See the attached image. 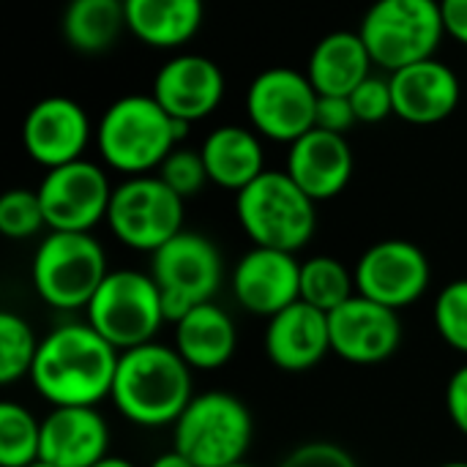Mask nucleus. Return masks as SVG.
I'll return each mask as SVG.
<instances>
[{
  "mask_svg": "<svg viewBox=\"0 0 467 467\" xmlns=\"http://www.w3.org/2000/svg\"><path fill=\"white\" fill-rule=\"evenodd\" d=\"M118 358L90 323L68 320L41 339L27 380L52 408H96L112 394Z\"/></svg>",
  "mask_w": 467,
  "mask_h": 467,
  "instance_id": "f257e3e1",
  "label": "nucleus"
},
{
  "mask_svg": "<svg viewBox=\"0 0 467 467\" xmlns=\"http://www.w3.org/2000/svg\"><path fill=\"white\" fill-rule=\"evenodd\" d=\"M192 397V367L175 348L148 342L120 353L109 400L134 427L159 430L175 424Z\"/></svg>",
  "mask_w": 467,
  "mask_h": 467,
  "instance_id": "f03ea898",
  "label": "nucleus"
},
{
  "mask_svg": "<svg viewBox=\"0 0 467 467\" xmlns=\"http://www.w3.org/2000/svg\"><path fill=\"white\" fill-rule=\"evenodd\" d=\"M186 134L189 123L170 118L153 96L131 93L104 109L96 126V148L101 161L126 178L153 175Z\"/></svg>",
  "mask_w": 467,
  "mask_h": 467,
  "instance_id": "7ed1b4c3",
  "label": "nucleus"
},
{
  "mask_svg": "<svg viewBox=\"0 0 467 467\" xmlns=\"http://www.w3.org/2000/svg\"><path fill=\"white\" fill-rule=\"evenodd\" d=\"M317 202L285 172L265 170L235 194V216L254 246L301 252L317 230Z\"/></svg>",
  "mask_w": 467,
  "mask_h": 467,
  "instance_id": "20e7f679",
  "label": "nucleus"
},
{
  "mask_svg": "<svg viewBox=\"0 0 467 467\" xmlns=\"http://www.w3.org/2000/svg\"><path fill=\"white\" fill-rule=\"evenodd\" d=\"M254 441V419L244 400L230 391L194 394L172 424V449L197 467L246 462Z\"/></svg>",
  "mask_w": 467,
  "mask_h": 467,
  "instance_id": "39448f33",
  "label": "nucleus"
},
{
  "mask_svg": "<svg viewBox=\"0 0 467 467\" xmlns=\"http://www.w3.org/2000/svg\"><path fill=\"white\" fill-rule=\"evenodd\" d=\"M107 274L104 246L90 233L49 230L30 263L36 296L57 312L88 309Z\"/></svg>",
  "mask_w": 467,
  "mask_h": 467,
  "instance_id": "423d86ee",
  "label": "nucleus"
},
{
  "mask_svg": "<svg viewBox=\"0 0 467 467\" xmlns=\"http://www.w3.org/2000/svg\"><path fill=\"white\" fill-rule=\"evenodd\" d=\"M358 33L375 66L389 74L430 60L446 38L441 0H375Z\"/></svg>",
  "mask_w": 467,
  "mask_h": 467,
  "instance_id": "0eeeda50",
  "label": "nucleus"
},
{
  "mask_svg": "<svg viewBox=\"0 0 467 467\" xmlns=\"http://www.w3.org/2000/svg\"><path fill=\"white\" fill-rule=\"evenodd\" d=\"M85 323H90L120 353L156 342L167 315L150 271H109L85 309Z\"/></svg>",
  "mask_w": 467,
  "mask_h": 467,
  "instance_id": "6e6552de",
  "label": "nucleus"
},
{
  "mask_svg": "<svg viewBox=\"0 0 467 467\" xmlns=\"http://www.w3.org/2000/svg\"><path fill=\"white\" fill-rule=\"evenodd\" d=\"M150 276L159 285L167 323H178L189 309L216 298L224 282L219 246L192 230H181L150 254Z\"/></svg>",
  "mask_w": 467,
  "mask_h": 467,
  "instance_id": "1a4fd4ad",
  "label": "nucleus"
},
{
  "mask_svg": "<svg viewBox=\"0 0 467 467\" xmlns=\"http://www.w3.org/2000/svg\"><path fill=\"white\" fill-rule=\"evenodd\" d=\"M107 224L134 252L153 254L183 230V197L159 175H134L112 189Z\"/></svg>",
  "mask_w": 467,
  "mask_h": 467,
  "instance_id": "9d476101",
  "label": "nucleus"
},
{
  "mask_svg": "<svg viewBox=\"0 0 467 467\" xmlns=\"http://www.w3.org/2000/svg\"><path fill=\"white\" fill-rule=\"evenodd\" d=\"M317 99L320 93L306 74L274 66L252 79L246 90V115L260 137L293 145L315 129Z\"/></svg>",
  "mask_w": 467,
  "mask_h": 467,
  "instance_id": "9b49d317",
  "label": "nucleus"
},
{
  "mask_svg": "<svg viewBox=\"0 0 467 467\" xmlns=\"http://www.w3.org/2000/svg\"><path fill=\"white\" fill-rule=\"evenodd\" d=\"M112 189L104 167L88 159L47 170L36 189L47 230L90 233L99 222H107Z\"/></svg>",
  "mask_w": 467,
  "mask_h": 467,
  "instance_id": "f8f14e48",
  "label": "nucleus"
},
{
  "mask_svg": "<svg viewBox=\"0 0 467 467\" xmlns=\"http://www.w3.org/2000/svg\"><path fill=\"white\" fill-rule=\"evenodd\" d=\"M353 274L358 296L394 312L421 301L432 282L430 257L405 238H386L364 249Z\"/></svg>",
  "mask_w": 467,
  "mask_h": 467,
  "instance_id": "ddd939ff",
  "label": "nucleus"
},
{
  "mask_svg": "<svg viewBox=\"0 0 467 467\" xmlns=\"http://www.w3.org/2000/svg\"><path fill=\"white\" fill-rule=\"evenodd\" d=\"M328 334L337 358L356 367H375L400 350L402 323L400 312L356 293L339 309L328 312Z\"/></svg>",
  "mask_w": 467,
  "mask_h": 467,
  "instance_id": "4468645a",
  "label": "nucleus"
},
{
  "mask_svg": "<svg viewBox=\"0 0 467 467\" xmlns=\"http://www.w3.org/2000/svg\"><path fill=\"white\" fill-rule=\"evenodd\" d=\"M96 140V129L82 104L66 96H47L36 101L22 120L25 153L44 170L79 161Z\"/></svg>",
  "mask_w": 467,
  "mask_h": 467,
  "instance_id": "2eb2a0df",
  "label": "nucleus"
},
{
  "mask_svg": "<svg viewBox=\"0 0 467 467\" xmlns=\"http://www.w3.org/2000/svg\"><path fill=\"white\" fill-rule=\"evenodd\" d=\"M230 287L244 312L271 320L301 301V263L290 252L254 246L235 263Z\"/></svg>",
  "mask_w": 467,
  "mask_h": 467,
  "instance_id": "dca6fc26",
  "label": "nucleus"
},
{
  "mask_svg": "<svg viewBox=\"0 0 467 467\" xmlns=\"http://www.w3.org/2000/svg\"><path fill=\"white\" fill-rule=\"evenodd\" d=\"M224 74L219 63L205 55L183 52L170 57L153 77L150 96L164 112L183 123H197L216 112L224 99Z\"/></svg>",
  "mask_w": 467,
  "mask_h": 467,
  "instance_id": "f3484780",
  "label": "nucleus"
},
{
  "mask_svg": "<svg viewBox=\"0 0 467 467\" xmlns=\"http://www.w3.org/2000/svg\"><path fill=\"white\" fill-rule=\"evenodd\" d=\"M389 79L394 93V115L413 126H432L446 120L462 99L457 71L438 57L405 66L389 74Z\"/></svg>",
  "mask_w": 467,
  "mask_h": 467,
  "instance_id": "a211bd4d",
  "label": "nucleus"
},
{
  "mask_svg": "<svg viewBox=\"0 0 467 467\" xmlns=\"http://www.w3.org/2000/svg\"><path fill=\"white\" fill-rule=\"evenodd\" d=\"M353 164V150L345 134L312 129L290 145L285 172L315 202H326L348 189Z\"/></svg>",
  "mask_w": 467,
  "mask_h": 467,
  "instance_id": "6ab92c4d",
  "label": "nucleus"
},
{
  "mask_svg": "<svg viewBox=\"0 0 467 467\" xmlns=\"http://www.w3.org/2000/svg\"><path fill=\"white\" fill-rule=\"evenodd\" d=\"M265 356L282 372H309L331 353L328 315L296 301L265 326Z\"/></svg>",
  "mask_w": 467,
  "mask_h": 467,
  "instance_id": "aec40b11",
  "label": "nucleus"
},
{
  "mask_svg": "<svg viewBox=\"0 0 467 467\" xmlns=\"http://www.w3.org/2000/svg\"><path fill=\"white\" fill-rule=\"evenodd\" d=\"M109 427L96 408H52L41 421V460L93 467L109 454Z\"/></svg>",
  "mask_w": 467,
  "mask_h": 467,
  "instance_id": "412c9836",
  "label": "nucleus"
},
{
  "mask_svg": "<svg viewBox=\"0 0 467 467\" xmlns=\"http://www.w3.org/2000/svg\"><path fill=\"white\" fill-rule=\"evenodd\" d=\"M175 326L172 348L192 372H216L230 364L238 350V328L227 309L216 301L189 309Z\"/></svg>",
  "mask_w": 467,
  "mask_h": 467,
  "instance_id": "4be33fe9",
  "label": "nucleus"
},
{
  "mask_svg": "<svg viewBox=\"0 0 467 467\" xmlns=\"http://www.w3.org/2000/svg\"><path fill=\"white\" fill-rule=\"evenodd\" d=\"M372 66L358 30H334L315 44L304 74L320 96H350L372 74Z\"/></svg>",
  "mask_w": 467,
  "mask_h": 467,
  "instance_id": "5701e85b",
  "label": "nucleus"
},
{
  "mask_svg": "<svg viewBox=\"0 0 467 467\" xmlns=\"http://www.w3.org/2000/svg\"><path fill=\"white\" fill-rule=\"evenodd\" d=\"M200 153L211 183L235 194L265 172V150L254 129L219 126L202 140Z\"/></svg>",
  "mask_w": 467,
  "mask_h": 467,
  "instance_id": "b1692460",
  "label": "nucleus"
},
{
  "mask_svg": "<svg viewBox=\"0 0 467 467\" xmlns=\"http://www.w3.org/2000/svg\"><path fill=\"white\" fill-rule=\"evenodd\" d=\"M126 27L137 41L153 49H178L189 44L205 16L202 0H123Z\"/></svg>",
  "mask_w": 467,
  "mask_h": 467,
  "instance_id": "393cba45",
  "label": "nucleus"
},
{
  "mask_svg": "<svg viewBox=\"0 0 467 467\" xmlns=\"http://www.w3.org/2000/svg\"><path fill=\"white\" fill-rule=\"evenodd\" d=\"M60 27L71 49L99 55L109 49L126 27L123 0H68Z\"/></svg>",
  "mask_w": 467,
  "mask_h": 467,
  "instance_id": "a878e982",
  "label": "nucleus"
},
{
  "mask_svg": "<svg viewBox=\"0 0 467 467\" xmlns=\"http://www.w3.org/2000/svg\"><path fill=\"white\" fill-rule=\"evenodd\" d=\"M356 296V274L337 257L315 254L301 263V301L320 312H334Z\"/></svg>",
  "mask_w": 467,
  "mask_h": 467,
  "instance_id": "bb28decb",
  "label": "nucleus"
},
{
  "mask_svg": "<svg viewBox=\"0 0 467 467\" xmlns=\"http://www.w3.org/2000/svg\"><path fill=\"white\" fill-rule=\"evenodd\" d=\"M41 460V421L16 402L0 405V465L27 467Z\"/></svg>",
  "mask_w": 467,
  "mask_h": 467,
  "instance_id": "cd10ccee",
  "label": "nucleus"
},
{
  "mask_svg": "<svg viewBox=\"0 0 467 467\" xmlns=\"http://www.w3.org/2000/svg\"><path fill=\"white\" fill-rule=\"evenodd\" d=\"M41 339L16 312L0 315V383L11 386L30 375Z\"/></svg>",
  "mask_w": 467,
  "mask_h": 467,
  "instance_id": "c85d7f7f",
  "label": "nucleus"
},
{
  "mask_svg": "<svg viewBox=\"0 0 467 467\" xmlns=\"http://www.w3.org/2000/svg\"><path fill=\"white\" fill-rule=\"evenodd\" d=\"M432 320L438 337L451 350L467 356V279H454L441 287L432 306Z\"/></svg>",
  "mask_w": 467,
  "mask_h": 467,
  "instance_id": "c756f323",
  "label": "nucleus"
},
{
  "mask_svg": "<svg viewBox=\"0 0 467 467\" xmlns=\"http://www.w3.org/2000/svg\"><path fill=\"white\" fill-rule=\"evenodd\" d=\"M47 227L38 192L11 189L0 197V233L11 241H27Z\"/></svg>",
  "mask_w": 467,
  "mask_h": 467,
  "instance_id": "7c9ffc66",
  "label": "nucleus"
},
{
  "mask_svg": "<svg viewBox=\"0 0 467 467\" xmlns=\"http://www.w3.org/2000/svg\"><path fill=\"white\" fill-rule=\"evenodd\" d=\"M156 172L183 200L200 194L205 189V183H211L208 170H205V161H202V153L200 150H192V148H181V145L164 159V164Z\"/></svg>",
  "mask_w": 467,
  "mask_h": 467,
  "instance_id": "2f4dec72",
  "label": "nucleus"
},
{
  "mask_svg": "<svg viewBox=\"0 0 467 467\" xmlns=\"http://www.w3.org/2000/svg\"><path fill=\"white\" fill-rule=\"evenodd\" d=\"M353 112L358 123H380L389 115H394V93H391V79L369 74L353 93H350Z\"/></svg>",
  "mask_w": 467,
  "mask_h": 467,
  "instance_id": "473e14b6",
  "label": "nucleus"
},
{
  "mask_svg": "<svg viewBox=\"0 0 467 467\" xmlns=\"http://www.w3.org/2000/svg\"><path fill=\"white\" fill-rule=\"evenodd\" d=\"M276 467H358L356 457L331 441H309L296 446Z\"/></svg>",
  "mask_w": 467,
  "mask_h": 467,
  "instance_id": "72a5a7b5",
  "label": "nucleus"
},
{
  "mask_svg": "<svg viewBox=\"0 0 467 467\" xmlns=\"http://www.w3.org/2000/svg\"><path fill=\"white\" fill-rule=\"evenodd\" d=\"M358 123L350 96H320L317 99V115L315 129H326L334 134H348Z\"/></svg>",
  "mask_w": 467,
  "mask_h": 467,
  "instance_id": "f704fd0d",
  "label": "nucleus"
},
{
  "mask_svg": "<svg viewBox=\"0 0 467 467\" xmlns=\"http://www.w3.org/2000/svg\"><path fill=\"white\" fill-rule=\"evenodd\" d=\"M446 413L454 430L467 438V364L454 369L446 383Z\"/></svg>",
  "mask_w": 467,
  "mask_h": 467,
  "instance_id": "c9c22d12",
  "label": "nucleus"
},
{
  "mask_svg": "<svg viewBox=\"0 0 467 467\" xmlns=\"http://www.w3.org/2000/svg\"><path fill=\"white\" fill-rule=\"evenodd\" d=\"M446 36L467 47V0H441Z\"/></svg>",
  "mask_w": 467,
  "mask_h": 467,
  "instance_id": "e433bc0d",
  "label": "nucleus"
},
{
  "mask_svg": "<svg viewBox=\"0 0 467 467\" xmlns=\"http://www.w3.org/2000/svg\"><path fill=\"white\" fill-rule=\"evenodd\" d=\"M148 467H197L192 460H186L178 449H172V451H164V454H159L153 462Z\"/></svg>",
  "mask_w": 467,
  "mask_h": 467,
  "instance_id": "4c0bfd02",
  "label": "nucleus"
},
{
  "mask_svg": "<svg viewBox=\"0 0 467 467\" xmlns=\"http://www.w3.org/2000/svg\"><path fill=\"white\" fill-rule=\"evenodd\" d=\"M93 467H137L134 462H129L126 457H112V454H107L104 460H99Z\"/></svg>",
  "mask_w": 467,
  "mask_h": 467,
  "instance_id": "58836bf2",
  "label": "nucleus"
},
{
  "mask_svg": "<svg viewBox=\"0 0 467 467\" xmlns=\"http://www.w3.org/2000/svg\"><path fill=\"white\" fill-rule=\"evenodd\" d=\"M438 467H467V462H462V460H454V462H443V465Z\"/></svg>",
  "mask_w": 467,
  "mask_h": 467,
  "instance_id": "ea45409f",
  "label": "nucleus"
},
{
  "mask_svg": "<svg viewBox=\"0 0 467 467\" xmlns=\"http://www.w3.org/2000/svg\"><path fill=\"white\" fill-rule=\"evenodd\" d=\"M27 467H55L52 462H47V460H36L33 465H27Z\"/></svg>",
  "mask_w": 467,
  "mask_h": 467,
  "instance_id": "a19ab883",
  "label": "nucleus"
},
{
  "mask_svg": "<svg viewBox=\"0 0 467 467\" xmlns=\"http://www.w3.org/2000/svg\"><path fill=\"white\" fill-rule=\"evenodd\" d=\"M230 467H254V465H249V462H238V465H230Z\"/></svg>",
  "mask_w": 467,
  "mask_h": 467,
  "instance_id": "79ce46f5",
  "label": "nucleus"
}]
</instances>
